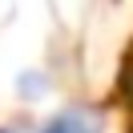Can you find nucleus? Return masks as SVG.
I'll list each match as a JSON object with an SVG mask.
<instances>
[{
	"label": "nucleus",
	"mask_w": 133,
	"mask_h": 133,
	"mask_svg": "<svg viewBox=\"0 0 133 133\" xmlns=\"http://www.w3.org/2000/svg\"><path fill=\"white\" fill-rule=\"evenodd\" d=\"M44 133H97V129H93V121H85L81 113H65V117H57Z\"/></svg>",
	"instance_id": "obj_1"
}]
</instances>
